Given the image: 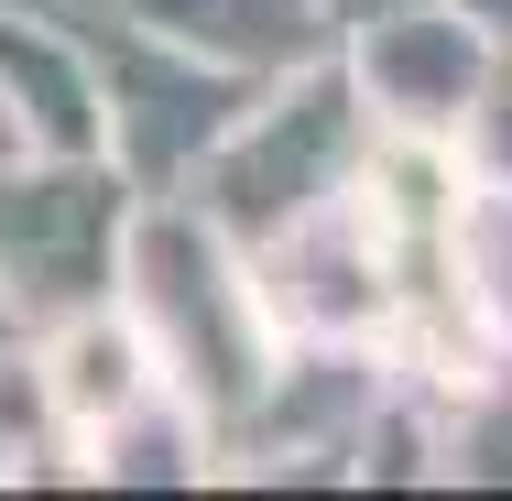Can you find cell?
Masks as SVG:
<instances>
[{"label": "cell", "instance_id": "cell-6", "mask_svg": "<svg viewBox=\"0 0 512 501\" xmlns=\"http://www.w3.org/2000/svg\"><path fill=\"white\" fill-rule=\"evenodd\" d=\"M164 33H186V44H240V55H273V44H295V0H142Z\"/></svg>", "mask_w": 512, "mask_h": 501}, {"label": "cell", "instance_id": "cell-4", "mask_svg": "<svg viewBox=\"0 0 512 501\" xmlns=\"http://www.w3.org/2000/svg\"><path fill=\"white\" fill-rule=\"evenodd\" d=\"M0 99H22L11 120H33V142H44V153H66V164H88V153H99V131H109L88 66H77L55 33L11 22V11H0Z\"/></svg>", "mask_w": 512, "mask_h": 501}, {"label": "cell", "instance_id": "cell-7", "mask_svg": "<svg viewBox=\"0 0 512 501\" xmlns=\"http://www.w3.org/2000/svg\"><path fill=\"white\" fill-rule=\"evenodd\" d=\"M0 349H11V284H0Z\"/></svg>", "mask_w": 512, "mask_h": 501}, {"label": "cell", "instance_id": "cell-3", "mask_svg": "<svg viewBox=\"0 0 512 501\" xmlns=\"http://www.w3.org/2000/svg\"><path fill=\"white\" fill-rule=\"evenodd\" d=\"M99 240H109V197L88 175H55V186H11L0 197V284L22 295H88L99 273Z\"/></svg>", "mask_w": 512, "mask_h": 501}, {"label": "cell", "instance_id": "cell-1", "mask_svg": "<svg viewBox=\"0 0 512 501\" xmlns=\"http://www.w3.org/2000/svg\"><path fill=\"white\" fill-rule=\"evenodd\" d=\"M131 284H142V316L164 327L175 382L197 403H251L262 393L251 284H229V262H218V240H207L197 218H142V229H131Z\"/></svg>", "mask_w": 512, "mask_h": 501}, {"label": "cell", "instance_id": "cell-5", "mask_svg": "<svg viewBox=\"0 0 512 501\" xmlns=\"http://www.w3.org/2000/svg\"><path fill=\"white\" fill-rule=\"evenodd\" d=\"M44 393H55V414H66V425L109 436V425L142 403V338H131V327H109V316H77V327L55 338Z\"/></svg>", "mask_w": 512, "mask_h": 501}, {"label": "cell", "instance_id": "cell-2", "mask_svg": "<svg viewBox=\"0 0 512 501\" xmlns=\"http://www.w3.org/2000/svg\"><path fill=\"white\" fill-rule=\"evenodd\" d=\"M338 164H349V99H338V88H306L295 109L251 120V131L229 142L218 197H229V218H251V229H295V218L327 197Z\"/></svg>", "mask_w": 512, "mask_h": 501}]
</instances>
